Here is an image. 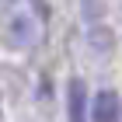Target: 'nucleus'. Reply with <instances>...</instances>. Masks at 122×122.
Here are the masks:
<instances>
[{"instance_id": "nucleus-1", "label": "nucleus", "mask_w": 122, "mask_h": 122, "mask_svg": "<svg viewBox=\"0 0 122 122\" xmlns=\"http://www.w3.org/2000/svg\"><path fill=\"white\" fill-rule=\"evenodd\" d=\"M91 122H122V101L115 91H98L91 98Z\"/></svg>"}, {"instance_id": "nucleus-2", "label": "nucleus", "mask_w": 122, "mask_h": 122, "mask_svg": "<svg viewBox=\"0 0 122 122\" xmlns=\"http://www.w3.org/2000/svg\"><path fill=\"white\" fill-rule=\"evenodd\" d=\"M66 119L87 122V84L80 77H70V84H66Z\"/></svg>"}]
</instances>
